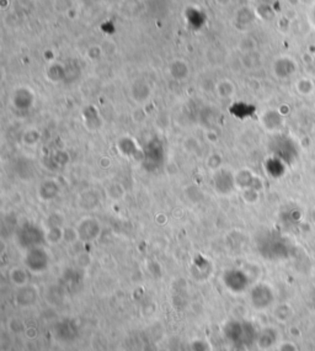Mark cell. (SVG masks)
I'll return each mask as SVG.
<instances>
[{
  "label": "cell",
  "instance_id": "6da1fadb",
  "mask_svg": "<svg viewBox=\"0 0 315 351\" xmlns=\"http://www.w3.org/2000/svg\"><path fill=\"white\" fill-rule=\"evenodd\" d=\"M235 176L231 174L230 170L219 169L214 173L213 176V188L214 191L221 196H227L231 193L235 188Z\"/></svg>",
  "mask_w": 315,
  "mask_h": 351
},
{
  "label": "cell",
  "instance_id": "7a4b0ae2",
  "mask_svg": "<svg viewBox=\"0 0 315 351\" xmlns=\"http://www.w3.org/2000/svg\"><path fill=\"white\" fill-rule=\"evenodd\" d=\"M18 240L21 242L24 246H27L29 249L36 248L38 246L39 242L46 239V234L42 232V229L36 227L35 225H26L21 228V230L18 234Z\"/></svg>",
  "mask_w": 315,
  "mask_h": 351
},
{
  "label": "cell",
  "instance_id": "3957f363",
  "mask_svg": "<svg viewBox=\"0 0 315 351\" xmlns=\"http://www.w3.org/2000/svg\"><path fill=\"white\" fill-rule=\"evenodd\" d=\"M26 265L34 272L45 271L48 266L47 253L38 246L29 249L26 255Z\"/></svg>",
  "mask_w": 315,
  "mask_h": 351
},
{
  "label": "cell",
  "instance_id": "277c9868",
  "mask_svg": "<svg viewBox=\"0 0 315 351\" xmlns=\"http://www.w3.org/2000/svg\"><path fill=\"white\" fill-rule=\"evenodd\" d=\"M76 229H78L79 238H82L84 240H92L100 233V225L96 219L87 217V218L80 221Z\"/></svg>",
  "mask_w": 315,
  "mask_h": 351
},
{
  "label": "cell",
  "instance_id": "5b68a950",
  "mask_svg": "<svg viewBox=\"0 0 315 351\" xmlns=\"http://www.w3.org/2000/svg\"><path fill=\"white\" fill-rule=\"evenodd\" d=\"M61 193V186L54 180H45L39 184L38 189H37V195H38L39 200L46 201H53L58 197Z\"/></svg>",
  "mask_w": 315,
  "mask_h": 351
},
{
  "label": "cell",
  "instance_id": "8992f818",
  "mask_svg": "<svg viewBox=\"0 0 315 351\" xmlns=\"http://www.w3.org/2000/svg\"><path fill=\"white\" fill-rule=\"evenodd\" d=\"M224 282H226V286H228L231 291H234V287H235L236 282V291H243L247 285V279L244 276V274L240 271H236V270H233V271H228L224 275Z\"/></svg>",
  "mask_w": 315,
  "mask_h": 351
},
{
  "label": "cell",
  "instance_id": "52a82bcc",
  "mask_svg": "<svg viewBox=\"0 0 315 351\" xmlns=\"http://www.w3.org/2000/svg\"><path fill=\"white\" fill-rule=\"evenodd\" d=\"M234 176H235V185L236 186H239L240 189H243V190L249 188L256 189L254 186V181L256 180V177H255V175L252 174L250 170L242 169L238 173H235Z\"/></svg>",
  "mask_w": 315,
  "mask_h": 351
},
{
  "label": "cell",
  "instance_id": "ba28073f",
  "mask_svg": "<svg viewBox=\"0 0 315 351\" xmlns=\"http://www.w3.org/2000/svg\"><path fill=\"white\" fill-rule=\"evenodd\" d=\"M79 198H80V205L85 210L96 209L99 206V203H100V198H99L97 193L92 190H87L82 193Z\"/></svg>",
  "mask_w": 315,
  "mask_h": 351
},
{
  "label": "cell",
  "instance_id": "9c48e42d",
  "mask_svg": "<svg viewBox=\"0 0 315 351\" xmlns=\"http://www.w3.org/2000/svg\"><path fill=\"white\" fill-rule=\"evenodd\" d=\"M117 149L124 157H133L138 152L136 142L131 137H123L117 142Z\"/></svg>",
  "mask_w": 315,
  "mask_h": 351
},
{
  "label": "cell",
  "instance_id": "30bf717a",
  "mask_svg": "<svg viewBox=\"0 0 315 351\" xmlns=\"http://www.w3.org/2000/svg\"><path fill=\"white\" fill-rule=\"evenodd\" d=\"M106 195L110 200L112 201H120L126 195V189L123 188V185L121 182H111L106 188Z\"/></svg>",
  "mask_w": 315,
  "mask_h": 351
},
{
  "label": "cell",
  "instance_id": "8fae6325",
  "mask_svg": "<svg viewBox=\"0 0 315 351\" xmlns=\"http://www.w3.org/2000/svg\"><path fill=\"white\" fill-rule=\"evenodd\" d=\"M41 142V133L36 128H29L22 135V143L29 148H35Z\"/></svg>",
  "mask_w": 315,
  "mask_h": 351
},
{
  "label": "cell",
  "instance_id": "7c38bea8",
  "mask_svg": "<svg viewBox=\"0 0 315 351\" xmlns=\"http://www.w3.org/2000/svg\"><path fill=\"white\" fill-rule=\"evenodd\" d=\"M170 74L175 79H184L189 74V67L185 62L176 61L170 66Z\"/></svg>",
  "mask_w": 315,
  "mask_h": 351
},
{
  "label": "cell",
  "instance_id": "4fadbf2b",
  "mask_svg": "<svg viewBox=\"0 0 315 351\" xmlns=\"http://www.w3.org/2000/svg\"><path fill=\"white\" fill-rule=\"evenodd\" d=\"M215 90L218 92V95L223 99H229L234 95L235 88H234L233 83L230 80H222L217 84Z\"/></svg>",
  "mask_w": 315,
  "mask_h": 351
},
{
  "label": "cell",
  "instance_id": "5bb4252c",
  "mask_svg": "<svg viewBox=\"0 0 315 351\" xmlns=\"http://www.w3.org/2000/svg\"><path fill=\"white\" fill-rule=\"evenodd\" d=\"M206 165L212 172H218L219 169H222V165H223V158H222L221 154L212 153L210 156H208L207 160H206Z\"/></svg>",
  "mask_w": 315,
  "mask_h": 351
},
{
  "label": "cell",
  "instance_id": "9a60e30c",
  "mask_svg": "<svg viewBox=\"0 0 315 351\" xmlns=\"http://www.w3.org/2000/svg\"><path fill=\"white\" fill-rule=\"evenodd\" d=\"M64 237V230L59 226H51L50 230L46 233V240L50 243H58Z\"/></svg>",
  "mask_w": 315,
  "mask_h": 351
},
{
  "label": "cell",
  "instance_id": "2e32d148",
  "mask_svg": "<svg viewBox=\"0 0 315 351\" xmlns=\"http://www.w3.org/2000/svg\"><path fill=\"white\" fill-rule=\"evenodd\" d=\"M279 62L282 64V71L279 74V77H288V75H292L293 71L296 70V64H294L293 61H291V59L281 58Z\"/></svg>",
  "mask_w": 315,
  "mask_h": 351
},
{
  "label": "cell",
  "instance_id": "e0dca14e",
  "mask_svg": "<svg viewBox=\"0 0 315 351\" xmlns=\"http://www.w3.org/2000/svg\"><path fill=\"white\" fill-rule=\"evenodd\" d=\"M243 200H244L245 203L247 205H254L259 201V191L254 188L244 189L243 190Z\"/></svg>",
  "mask_w": 315,
  "mask_h": 351
},
{
  "label": "cell",
  "instance_id": "ac0fdd59",
  "mask_svg": "<svg viewBox=\"0 0 315 351\" xmlns=\"http://www.w3.org/2000/svg\"><path fill=\"white\" fill-rule=\"evenodd\" d=\"M11 279L15 283H18V279H20L21 281V286L26 282V272L21 269H15L13 272H11Z\"/></svg>",
  "mask_w": 315,
  "mask_h": 351
},
{
  "label": "cell",
  "instance_id": "d6986e66",
  "mask_svg": "<svg viewBox=\"0 0 315 351\" xmlns=\"http://www.w3.org/2000/svg\"><path fill=\"white\" fill-rule=\"evenodd\" d=\"M206 137L208 138V140H210V143H215L217 140H218V135H217L215 132H212V131H210V132H208L207 135H206Z\"/></svg>",
  "mask_w": 315,
  "mask_h": 351
},
{
  "label": "cell",
  "instance_id": "ffe728a7",
  "mask_svg": "<svg viewBox=\"0 0 315 351\" xmlns=\"http://www.w3.org/2000/svg\"><path fill=\"white\" fill-rule=\"evenodd\" d=\"M100 165H101V168H104V169H107V168H110L111 166V160L104 157V158H101V160H100Z\"/></svg>",
  "mask_w": 315,
  "mask_h": 351
}]
</instances>
